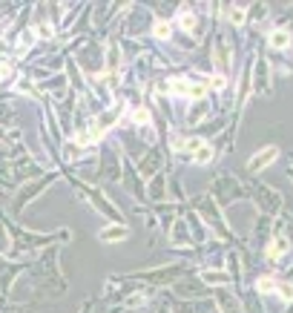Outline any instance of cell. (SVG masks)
Instances as JSON below:
<instances>
[{
	"instance_id": "8992f818",
	"label": "cell",
	"mask_w": 293,
	"mask_h": 313,
	"mask_svg": "<svg viewBox=\"0 0 293 313\" xmlns=\"http://www.w3.org/2000/svg\"><path fill=\"white\" fill-rule=\"evenodd\" d=\"M213 155H216V152H213V147H210V144H201L199 150L193 152V158H196L199 164H210V161H213Z\"/></svg>"
},
{
	"instance_id": "277c9868",
	"label": "cell",
	"mask_w": 293,
	"mask_h": 313,
	"mask_svg": "<svg viewBox=\"0 0 293 313\" xmlns=\"http://www.w3.org/2000/svg\"><path fill=\"white\" fill-rule=\"evenodd\" d=\"M201 279H204L207 285H227V282H230V276L222 273V270H201Z\"/></svg>"
},
{
	"instance_id": "5bb4252c",
	"label": "cell",
	"mask_w": 293,
	"mask_h": 313,
	"mask_svg": "<svg viewBox=\"0 0 293 313\" xmlns=\"http://www.w3.org/2000/svg\"><path fill=\"white\" fill-rule=\"evenodd\" d=\"M276 290H279V296L285 302H293V285L291 282H285V285H276Z\"/></svg>"
},
{
	"instance_id": "30bf717a",
	"label": "cell",
	"mask_w": 293,
	"mask_h": 313,
	"mask_svg": "<svg viewBox=\"0 0 293 313\" xmlns=\"http://www.w3.org/2000/svg\"><path fill=\"white\" fill-rule=\"evenodd\" d=\"M227 17H230V23H233V26H242V23L247 20V14H245V9H242V6H230Z\"/></svg>"
},
{
	"instance_id": "e0dca14e",
	"label": "cell",
	"mask_w": 293,
	"mask_h": 313,
	"mask_svg": "<svg viewBox=\"0 0 293 313\" xmlns=\"http://www.w3.org/2000/svg\"><path fill=\"white\" fill-rule=\"evenodd\" d=\"M35 32H37V37H52V26H49V23H37Z\"/></svg>"
},
{
	"instance_id": "9c48e42d",
	"label": "cell",
	"mask_w": 293,
	"mask_h": 313,
	"mask_svg": "<svg viewBox=\"0 0 293 313\" xmlns=\"http://www.w3.org/2000/svg\"><path fill=\"white\" fill-rule=\"evenodd\" d=\"M207 95V83L204 81H190V98L193 101H199V98H204Z\"/></svg>"
},
{
	"instance_id": "52a82bcc",
	"label": "cell",
	"mask_w": 293,
	"mask_h": 313,
	"mask_svg": "<svg viewBox=\"0 0 293 313\" xmlns=\"http://www.w3.org/2000/svg\"><path fill=\"white\" fill-rule=\"evenodd\" d=\"M285 250H288V239H276V242L268 247V259H279Z\"/></svg>"
},
{
	"instance_id": "7c38bea8",
	"label": "cell",
	"mask_w": 293,
	"mask_h": 313,
	"mask_svg": "<svg viewBox=\"0 0 293 313\" xmlns=\"http://www.w3.org/2000/svg\"><path fill=\"white\" fill-rule=\"evenodd\" d=\"M35 32H23V35L17 37V52H26V49L32 46V43H35Z\"/></svg>"
},
{
	"instance_id": "7a4b0ae2",
	"label": "cell",
	"mask_w": 293,
	"mask_h": 313,
	"mask_svg": "<svg viewBox=\"0 0 293 313\" xmlns=\"http://www.w3.org/2000/svg\"><path fill=\"white\" fill-rule=\"evenodd\" d=\"M127 227L124 224H109V227H104V230L98 233V239L101 242H121V239H127Z\"/></svg>"
},
{
	"instance_id": "2e32d148",
	"label": "cell",
	"mask_w": 293,
	"mask_h": 313,
	"mask_svg": "<svg viewBox=\"0 0 293 313\" xmlns=\"http://www.w3.org/2000/svg\"><path fill=\"white\" fill-rule=\"evenodd\" d=\"M81 152H83L81 144H75V141H69V144H66V158H78Z\"/></svg>"
},
{
	"instance_id": "ba28073f",
	"label": "cell",
	"mask_w": 293,
	"mask_h": 313,
	"mask_svg": "<svg viewBox=\"0 0 293 313\" xmlns=\"http://www.w3.org/2000/svg\"><path fill=\"white\" fill-rule=\"evenodd\" d=\"M178 26H181L184 32H193V29H196V14H193V12H181V14H178Z\"/></svg>"
},
{
	"instance_id": "6da1fadb",
	"label": "cell",
	"mask_w": 293,
	"mask_h": 313,
	"mask_svg": "<svg viewBox=\"0 0 293 313\" xmlns=\"http://www.w3.org/2000/svg\"><path fill=\"white\" fill-rule=\"evenodd\" d=\"M276 158V147H265L262 152H256L250 161H247V170H253V173H259V170H265L270 161Z\"/></svg>"
},
{
	"instance_id": "5b68a950",
	"label": "cell",
	"mask_w": 293,
	"mask_h": 313,
	"mask_svg": "<svg viewBox=\"0 0 293 313\" xmlns=\"http://www.w3.org/2000/svg\"><path fill=\"white\" fill-rule=\"evenodd\" d=\"M129 118H132V124H141V127H147L153 118H150V109H144V106H135L132 112H129Z\"/></svg>"
},
{
	"instance_id": "ac0fdd59",
	"label": "cell",
	"mask_w": 293,
	"mask_h": 313,
	"mask_svg": "<svg viewBox=\"0 0 293 313\" xmlns=\"http://www.w3.org/2000/svg\"><path fill=\"white\" fill-rule=\"evenodd\" d=\"M17 92H26V95H35V89H32V83H17Z\"/></svg>"
},
{
	"instance_id": "8fae6325",
	"label": "cell",
	"mask_w": 293,
	"mask_h": 313,
	"mask_svg": "<svg viewBox=\"0 0 293 313\" xmlns=\"http://www.w3.org/2000/svg\"><path fill=\"white\" fill-rule=\"evenodd\" d=\"M170 32H173V23H170V20H158V23H155V29H153V35L161 37V40H164V37H170Z\"/></svg>"
},
{
	"instance_id": "3957f363",
	"label": "cell",
	"mask_w": 293,
	"mask_h": 313,
	"mask_svg": "<svg viewBox=\"0 0 293 313\" xmlns=\"http://www.w3.org/2000/svg\"><path fill=\"white\" fill-rule=\"evenodd\" d=\"M268 43L273 49H288L291 46V32H285V29H273L268 37Z\"/></svg>"
},
{
	"instance_id": "4fadbf2b",
	"label": "cell",
	"mask_w": 293,
	"mask_h": 313,
	"mask_svg": "<svg viewBox=\"0 0 293 313\" xmlns=\"http://www.w3.org/2000/svg\"><path fill=\"white\" fill-rule=\"evenodd\" d=\"M256 288H259V293H270V290H276V282H273L270 276H262L256 282Z\"/></svg>"
},
{
	"instance_id": "d6986e66",
	"label": "cell",
	"mask_w": 293,
	"mask_h": 313,
	"mask_svg": "<svg viewBox=\"0 0 293 313\" xmlns=\"http://www.w3.org/2000/svg\"><path fill=\"white\" fill-rule=\"evenodd\" d=\"M9 72H12V66L6 60H0V78H9Z\"/></svg>"
},
{
	"instance_id": "9a60e30c",
	"label": "cell",
	"mask_w": 293,
	"mask_h": 313,
	"mask_svg": "<svg viewBox=\"0 0 293 313\" xmlns=\"http://www.w3.org/2000/svg\"><path fill=\"white\" fill-rule=\"evenodd\" d=\"M210 86H213V89H219V92H222V89H227V78H224L222 72H219V75H213V78H210Z\"/></svg>"
}]
</instances>
